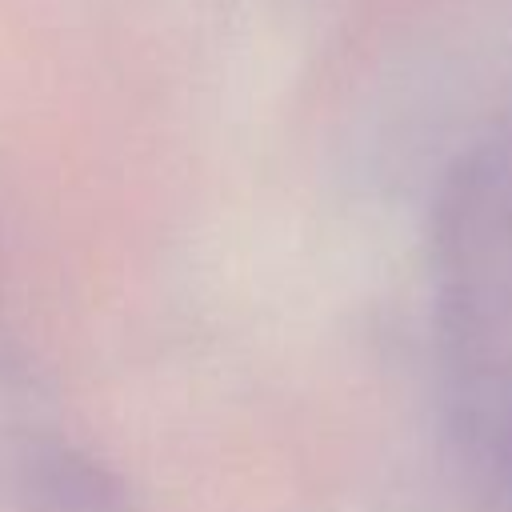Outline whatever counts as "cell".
<instances>
[{"label":"cell","mask_w":512,"mask_h":512,"mask_svg":"<svg viewBox=\"0 0 512 512\" xmlns=\"http://www.w3.org/2000/svg\"><path fill=\"white\" fill-rule=\"evenodd\" d=\"M44 476H52V480H56V484H48V480H44V500L60 508V504H64V484H60V480H64V460L56 456V460L44 468ZM68 496H72L76 512H80V508H84V512H100V508L112 500V496H104V492H100V484H96V476L84 468V460L72 468V484H68Z\"/></svg>","instance_id":"cell-1"},{"label":"cell","mask_w":512,"mask_h":512,"mask_svg":"<svg viewBox=\"0 0 512 512\" xmlns=\"http://www.w3.org/2000/svg\"><path fill=\"white\" fill-rule=\"evenodd\" d=\"M508 480H512V440H508Z\"/></svg>","instance_id":"cell-2"}]
</instances>
